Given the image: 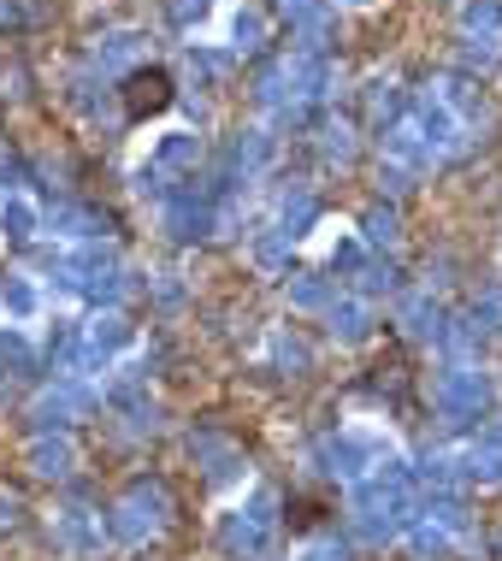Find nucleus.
I'll list each match as a JSON object with an SVG mask.
<instances>
[{"label":"nucleus","instance_id":"obj_1","mask_svg":"<svg viewBox=\"0 0 502 561\" xmlns=\"http://www.w3.org/2000/svg\"><path fill=\"white\" fill-rule=\"evenodd\" d=\"M166 101H172V78H166V71H136V78L125 83V113L130 118L160 113Z\"/></svg>","mask_w":502,"mask_h":561}]
</instances>
